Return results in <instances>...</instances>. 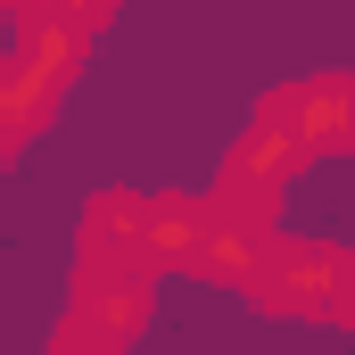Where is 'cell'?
<instances>
[{
    "mask_svg": "<svg viewBox=\"0 0 355 355\" xmlns=\"http://www.w3.org/2000/svg\"><path fill=\"white\" fill-rule=\"evenodd\" d=\"M83 42L67 17H42V25H17V50L0 58V141L17 149V141H33L50 116H58V99L75 83V67H83Z\"/></svg>",
    "mask_w": 355,
    "mask_h": 355,
    "instance_id": "cell-1",
    "label": "cell"
},
{
    "mask_svg": "<svg viewBox=\"0 0 355 355\" xmlns=\"http://www.w3.org/2000/svg\"><path fill=\"white\" fill-rule=\"evenodd\" d=\"M248 297L265 314L355 322V248H339V240H265Z\"/></svg>",
    "mask_w": 355,
    "mask_h": 355,
    "instance_id": "cell-2",
    "label": "cell"
},
{
    "mask_svg": "<svg viewBox=\"0 0 355 355\" xmlns=\"http://www.w3.org/2000/svg\"><path fill=\"white\" fill-rule=\"evenodd\" d=\"M83 272H141V190H99L83 207Z\"/></svg>",
    "mask_w": 355,
    "mask_h": 355,
    "instance_id": "cell-3",
    "label": "cell"
},
{
    "mask_svg": "<svg viewBox=\"0 0 355 355\" xmlns=\"http://www.w3.org/2000/svg\"><path fill=\"white\" fill-rule=\"evenodd\" d=\"M198 223H207V207H198V198H174V190L141 198V272H190Z\"/></svg>",
    "mask_w": 355,
    "mask_h": 355,
    "instance_id": "cell-4",
    "label": "cell"
},
{
    "mask_svg": "<svg viewBox=\"0 0 355 355\" xmlns=\"http://www.w3.org/2000/svg\"><path fill=\"white\" fill-rule=\"evenodd\" d=\"M265 240H272L265 223H240V215H215V207H207V223H198V248H190V272L248 289V281H257V257H265Z\"/></svg>",
    "mask_w": 355,
    "mask_h": 355,
    "instance_id": "cell-5",
    "label": "cell"
},
{
    "mask_svg": "<svg viewBox=\"0 0 355 355\" xmlns=\"http://www.w3.org/2000/svg\"><path fill=\"white\" fill-rule=\"evenodd\" d=\"M50 347H58V355H124V347H132V339H116L107 322H91L83 306H75V314L58 322V339H50Z\"/></svg>",
    "mask_w": 355,
    "mask_h": 355,
    "instance_id": "cell-6",
    "label": "cell"
},
{
    "mask_svg": "<svg viewBox=\"0 0 355 355\" xmlns=\"http://www.w3.org/2000/svg\"><path fill=\"white\" fill-rule=\"evenodd\" d=\"M116 8H124V0H58V17H67L75 33H99V25H107Z\"/></svg>",
    "mask_w": 355,
    "mask_h": 355,
    "instance_id": "cell-7",
    "label": "cell"
},
{
    "mask_svg": "<svg viewBox=\"0 0 355 355\" xmlns=\"http://www.w3.org/2000/svg\"><path fill=\"white\" fill-rule=\"evenodd\" d=\"M0 8H8L17 25H42V17H58V0H0Z\"/></svg>",
    "mask_w": 355,
    "mask_h": 355,
    "instance_id": "cell-8",
    "label": "cell"
},
{
    "mask_svg": "<svg viewBox=\"0 0 355 355\" xmlns=\"http://www.w3.org/2000/svg\"><path fill=\"white\" fill-rule=\"evenodd\" d=\"M0 157H8V141H0Z\"/></svg>",
    "mask_w": 355,
    "mask_h": 355,
    "instance_id": "cell-9",
    "label": "cell"
},
{
    "mask_svg": "<svg viewBox=\"0 0 355 355\" xmlns=\"http://www.w3.org/2000/svg\"><path fill=\"white\" fill-rule=\"evenodd\" d=\"M347 149H355V132H347Z\"/></svg>",
    "mask_w": 355,
    "mask_h": 355,
    "instance_id": "cell-10",
    "label": "cell"
},
{
    "mask_svg": "<svg viewBox=\"0 0 355 355\" xmlns=\"http://www.w3.org/2000/svg\"><path fill=\"white\" fill-rule=\"evenodd\" d=\"M50 355H58V347H50Z\"/></svg>",
    "mask_w": 355,
    "mask_h": 355,
    "instance_id": "cell-11",
    "label": "cell"
}]
</instances>
